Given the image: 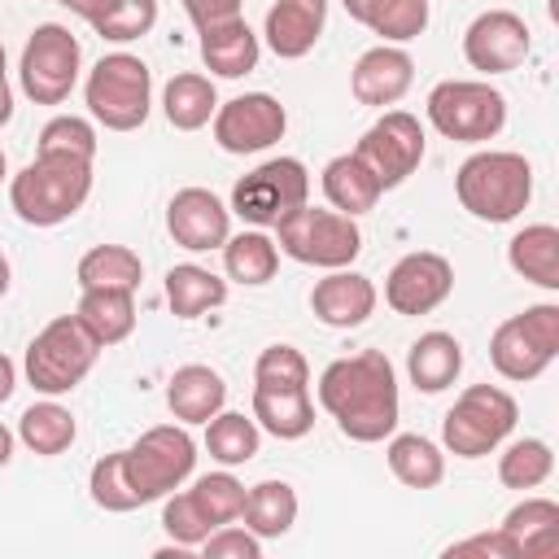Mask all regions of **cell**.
I'll return each mask as SVG.
<instances>
[{
    "label": "cell",
    "instance_id": "cell-1",
    "mask_svg": "<svg viewBox=\"0 0 559 559\" xmlns=\"http://www.w3.org/2000/svg\"><path fill=\"white\" fill-rule=\"evenodd\" d=\"M319 406L349 441H384L397 428V371L380 349L336 358L319 376Z\"/></svg>",
    "mask_w": 559,
    "mask_h": 559
},
{
    "label": "cell",
    "instance_id": "cell-2",
    "mask_svg": "<svg viewBox=\"0 0 559 559\" xmlns=\"http://www.w3.org/2000/svg\"><path fill=\"white\" fill-rule=\"evenodd\" d=\"M87 197H92V162L79 157L35 153V162H26L9 183V205L26 227L66 223L83 210Z\"/></svg>",
    "mask_w": 559,
    "mask_h": 559
},
{
    "label": "cell",
    "instance_id": "cell-3",
    "mask_svg": "<svg viewBox=\"0 0 559 559\" xmlns=\"http://www.w3.org/2000/svg\"><path fill=\"white\" fill-rule=\"evenodd\" d=\"M459 205L480 223H511L533 197V166L511 148H480L454 170Z\"/></svg>",
    "mask_w": 559,
    "mask_h": 559
},
{
    "label": "cell",
    "instance_id": "cell-4",
    "mask_svg": "<svg viewBox=\"0 0 559 559\" xmlns=\"http://www.w3.org/2000/svg\"><path fill=\"white\" fill-rule=\"evenodd\" d=\"M83 100H87V114L105 131H135V127H144V118L153 109V74L140 57L109 52L92 66V74L83 83Z\"/></svg>",
    "mask_w": 559,
    "mask_h": 559
},
{
    "label": "cell",
    "instance_id": "cell-5",
    "mask_svg": "<svg viewBox=\"0 0 559 559\" xmlns=\"http://www.w3.org/2000/svg\"><path fill=\"white\" fill-rule=\"evenodd\" d=\"M275 245L301 266H323L341 271L362 253V231L349 214L319 210V205H297L275 223Z\"/></svg>",
    "mask_w": 559,
    "mask_h": 559
},
{
    "label": "cell",
    "instance_id": "cell-6",
    "mask_svg": "<svg viewBox=\"0 0 559 559\" xmlns=\"http://www.w3.org/2000/svg\"><path fill=\"white\" fill-rule=\"evenodd\" d=\"M96 354H100L96 336L74 314H61V319L44 323L35 332V341L26 345V380L35 393L61 397L83 384V376L96 367Z\"/></svg>",
    "mask_w": 559,
    "mask_h": 559
},
{
    "label": "cell",
    "instance_id": "cell-7",
    "mask_svg": "<svg viewBox=\"0 0 559 559\" xmlns=\"http://www.w3.org/2000/svg\"><path fill=\"white\" fill-rule=\"evenodd\" d=\"M559 354V306L537 301L511 319H502L489 336V362L502 380H537Z\"/></svg>",
    "mask_w": 559,
    "mask_h": 559
},
{
    "label": "cell",
    "instance_id": "cell-8",
    "mask_svg": "<svg viewBox=\"0 0 559 559\" xmlns=\"http://www.w3.org/2000/svg\"><path fill=\"white\" fill-rule=\"evenodd\" d=\"M520 419V406L507 389L498 384H472L459 393V402L441 419V441L459 459H485L498 450Z\"/></svg>",
    "mask_w": 559,
    "mask_h": 559
},
{
    "label": "cell",
    "instance_id": "cell-9",
    "mask_svg": "<svg viewBox=\"0 0 559 559\" xmlns=\"http://www.w3.org/2000/svg\"><path fill=\"white\" fill-rule=\"evenodd\" d=\"M428 122L454 144H485L507 127V96L485 79H445L428 92Z\"/></svg>",
    "mask_w": 559,
    "mask_h": 559
},
{
    "label": "cell",
    "instance_id": "cell-10",
    "mask_svg": "<svg viewBox=\"0 0 559 559\" xmlns=\"http://www.w3.org/2000/svg\"><path fill=\"white\" fill-rule=\"evenodd\" d=\"M122 467H127V480L144 502H157L166 498L170 489H179L192 467H197V441L188 437L183 424H157L148 432H140L135 445L122 450Z\"/></svg>",
    "mask_w": 559,
    "mask_h": 559
},
{
    "label": "cell",
    "instance_id": "cell-11",
    "mask_svg": "<svg viewBox=\"0 0 559 559\" xmlns=\"http://www.w3.org/2000/svg\"><path fill=\"white\" fill-rule=\"evenodd\" d=\"M79 70H83V48L70 35V26L44 22V26L31 31V39L22 48V61H17V79H22V92L35 105H61L74 92Z\"/></svg>",
    "mask_w": 559,
    "mask_h": 559
},
{
    "label": "cell",
    "instance_id": "cell-12",
    "mask_svg": "<svg viewBox=\"0 0 559 559\" xmlns=\"http://www.w3.org/2000/svg\"><path fill=\"white\" fill-rule=\"evenodd\" d=\"M306 197H310V170L297 157H271L236 179L227 210L249 227H275L288 210L306 205Z\"/></svg>",
    "mask_w": 559,
    "mask_h": 559
},
{
    "label": "cell",
    "instance_id": "cell-13",
    "mask_svg": "<svg viewBox=\"0 0 559 559\" xmlns=\"http://www.w3.org/2000/svg\"><path fill=\"white\" fill-rule=\"evenodd\" d=\"M354 157L376 175L380 192L406 183L424 162V127H419V118L406 114V109H384L362 131V140L354 144Z\"/></svg>",
    "mask_w": 559,
    "mask_h": 559
},
{
    "label": "cell",
    "instance_id": "cell-14",
    "mask_svg": "<svg viewBox=\"0 0 559 559\" xmlns=\"http://www.w3.org/2000/svg\"><path fill=\"white\" fill-rule=\"evenodd\" d=\"M214 144L223 153H262L288 131V114L271 92H245L214 109Z\"/></svg>",
    "mask_w": 559,
    "mask_h": 559
},
{
    "label": "cell",
    "instance_id": "cell-15",
    "mask_svg": "<svg viewBox=\"0 0 559 559\" xmlns=\"http://www.w3.org/2000/svg\"><path fill=\"white\" fill-rule=\"evenodd\" d=\"M533 39H528V22L511 9H489L480 17H472V26L463 31V57L472 70L480 74H511L524 66Z\"/></svg>",
    "mask_w": 559,
    "mask_h": 559
},
{
    "label": "cell",
    "instance_id": "cell-16",
    "mask_svg": "<svg viewBox=\"0 0 559 559\" xmlns=\"http://www.w3.org/2000/svg\"><path fill=\"white\" fill-rule=\"evenodd\" d=\"M450 293H454V266H450V258H441L432 249H415V253L397 258L384 280V301L393 314H428Z\"/></svg>",
    "mask_w": 559,
    "mask_h": 559
},
{
    "label": "cell",
    "instance_id": "cell-17",
    "mask_svg": "<svg viewBox=\"0 0 559 559\" xmlns=\"http://www.w3.org/2000/svg\"><path fill=\"white\" fill-rule=\"evenodd\" d=\"M166 231L188 253L223 249L231 236V210L210 188H179L166 205Z\"/></svg>",
    "mask_w": 559,
    "mask_h": 559
},
{
    "label": "cell",
    "instance_id": "cell-18",
    "mask_svg": "<svg viewBox=\"0 0 559 559\" xmlns=\"http://www.w3.org/2000/svg\"><path fill=\"white\" fill-rule=\"evenodd\" d=\"M415 83V61L406 48L397 44H376L367 48L354 70H349V92L358 105H371V109H384V105H397Z\"/></svg>",
    "mask_w": 559,
    "mask_h": 559
},
{
    "label": "cell",
    "instance_id": "cell-19",
    "mask_svg": "<svg viewBox=\"0 0 559 559\" xmlns=\"http://www.w3.org/2000/svg\"><path fill=\"white\" fill-rule=\"evenodd\" d=\"M376 297H380V293H376V284H371L367 275L341 266V271H328V275L310 288V310H314L319 323L345 332V328H362V323L371 319Z\"/></svg>",
    "mask_w": 559,
    "mask_h": 559
},
{
    "label": "cell",
    "instance_id": "cell-20",
    "mask_svg": "<svg viewBox=\"0 0 559 559\" xmlns=\"http://www.w3.org/2000/svg\"><path fill=\"white\" fill-rule=\"evenodd\" d=\"M323 22H328V0H275L266 9L262 35L280 61H297L319 44Z\"/></svg>",
    "mask_w": 559,
    "mask_h": 559
},
{
    "label": "cell",
    "instance_id": "cell-21",
    "mask_svg": "<svg viewBox=\"0 0 559 559\" xmlns=\"http://www.w3.org/2000/svg\"><path fill=\"white\" fill-rule=\"evenodd\" d=\"M197 35H201L197 48H201V61H205L210 74H218V79H245L249 70H258L262 44H258V35L249 31L245 17L197 26Z\"/></svg>",
    "mask_w": 559,
    "mask_h": 559
},
{
    "label": "cell",
    "instance_id": "cell-22",
    "mask_svg": "<svg viewBox=\"0 0 559 559\" xmlns=\"http://www.w3.org/2000/svg\"><path fill=\"white\" fill-rule=\"evenodd\" d=\"M227 402V384L214 367H201V362H188L170 376L166 384V406L179 424H205L210 415H218Z\"/></svg>",
    "mask_w": 559,
    "mask_h": 559
},
{
    "label": "cell",
    "instance_id": "cell-23",
    "mask_svg": "<svg viewBox=\"0 0 559 559\" xmlns=\"http://www.w3.org/2000/svg\"><path fill=\"white\" fill-rule=\"evenodd\" d=\"M253 424L280 441H297L314 428V397L310 384L297 389H262L253 384Z\"/></svg>",
    "mask_w": 559,
    "mask_h": 559
},
{
    "label": "cell",
    "instance_id": "cell-24",
    "mask_svg": "<svg viewBox=\"0 0 559 559\" xmlns=\"http://www.w3.org/2000/svg\"><path fill=\"white\" fill-rule=\"evenodd\" d=\"M507 262L528 284H537L546 293H559V227L555 223H528L524 231L511 236Z\"/></svg>",
    "mask_w": 559,
    "mask_h": 559
},
{
    "label": "cell",
    "instance_id": "cell-25",
    "mask_svg": "<svg viewBox=\"0 0 559 559\" xmlns=\"http://www.w3.org/2000/svg\"><path fill=\"white\" fill-rule=\"evenodd\" d=\"M74 319L96 336V345H118L135 332V293L127 288H83Z\"/></svg>",
    "mask_w": 559,
    "mask_h": 559
},
{
    "label": "cell",
    "instance_id": "cell-26",
    "mask_svg": "<svg viewBox=\"0 0 559 559\" xmlns=\"http://www.w3.org/2000/svg\"><path fill=\"white\" fill-rule=\"evenodd\" d=\"M498 528L511 533V542L520 546V559H550L559 550V502L524 498L502 515Z\"/></svg>",
    "mask_w": 559,
    "mask_h": 559
},
{
    "label": "cell",
    "instance_id": "cell-27",
    "mask_svg": "<svg viewBox=\"0 0 559 559\" xmlns=\"http://www.w3.org/2000/svg\"><path fill=\"white\" fill-rule=\"evenodd\" d=\"M463 371V345L450 332H424L406 349V376L419 393H441L459 380Z\"/></svg>",
    "mask_w": 559,
    "mask_h": 559
},
{
    "label": "cell",
    "instance_id": "cell-28",
    "mask_svg": "<svg viewBox=\"0 0 559 559\" xmlns=\"http://www.w3.org/2000/svg\"><path fill=\"white\" fill-rule=\"evenodd\" d=\"M227 301V280H218L210 266L179 262L166 271V306L175 319H201L205 310H218Z\"/></svg>",
    "mask_w": 559,
    "mask_h": 559
},
{
    "label": "cell",
    "instance_id": "cell-29",
    "mask_svg": "<svg viewBox=\"0 0 559 559\" xmlns=\"http://www.w3.org/2000/svg\"><path fill=\"white\" fill-rule=\"evenodd\" d=\"M389 472L406 485V489H437L445 480V454L437 441L419 437V432H389Z\"/></svg>",
    "mask_w": 559,
    "mask_h": 559
},
{
    "label": "cell",
    "instance_id": "cell-30",
    "mask_svg": "<svg viewBox=\"0 0 559 559\" xmlns=\"http://www.w3.org/2000/svg\"><path fill=\"white\" fill-rule=\"evenodd\" d=\"M214 109H218L214 79H205L197 70H183L162 87V114L175 131H201L214 118Z\"/></svg>",
    "mask_w": 559,
    "mask_h": 559
},
{
    "label": "cell",
    "instance_id": "cell-31",
    "mask_svg": "<svg viewBox=\"0 0 559 559\" xmlns=\"http://www.w3.org/2000/svg\"><path fill=\"white\" fill-rule=\"evenodd\" d=\"M323 197L332 201L336 214L358 218V214L376 210L380 183H376V175H371L354 153H341V157H332V162L323 166Z\"/></svg>",
    "mask_w": 559,
    "mask_h": 559
},
{
    "label": "cell",
    "instance_id": "cell-32",
    "mask_svg": "<svg viewBox=\"0 0 559 559\" xmlns=\"http://www.w3.org/2000/svg\"><path fill=\"white\" fill-rule=\"evenodd\" d=\"M245 528L253 537H284L293 524H297V493L288 480H258L249 493H245V511H240Z\"/></svg>",
    "mask_w": 559,
    "mask_h": 559
},
{
    "label": "cell",
    "instance_id": "cell-33",
    "mask_svg": "<svg viewBox=\"0 0 559 559\" xmlns=\"http://www.w3.org/2000/svg\"><path fill=\"white\" fill-rule=\"evenodd\" d=\"M223 266H227V280H236V284H249V288L271 284L280 271V245L262 227H249L240 236H227Z\"/></svg>",
    "mask_w": 559,
    "mask_h": 559
},
{
    "label": "cell",
    "instance_id": "cell-34",
    "mask_svg": "<svg viewBox=\"0 0 559 559\" xmlns=\"http://www.w3.org/2000/svg\"><path fill=\"white\" fill-rule=\"evenodd\" d=\"M74 280H79V288H127V293H135L140 280H144V262L127 245H96L79 258Z\"/></svg>",
    "mask_w": 559,
    "mask_h": 559
},
{
    "label": "cell",
    "instance_id": "cell-35",
    "mask_svg": "<svg viewBox=\"0 0 559 559\" xmlns=\"http://www.w3.org/2000/svg\"><path fill=\"white\" fill-rule=\"evenodd\" d=\"M17 437H22L26 450H35V454H44V459H57V454H66V450L74 445L79 424H74V415H70L61 402L48 397V402H35V406L22 411Z\"/></svg>",
    "mask_w": 559,
    "mask_h": 559
},
{
    "label": "cell",
    "instance_id": "cell-36",
    "mask_svg": "<svg viewBox=\"0 0 559 559\" xmlns=\"http://www.w3.org/2000/svg\"><path fill=\"white\" fill-rule=\"evenodd\" d=\"M258 445H262V428L253 424V415L218 411V415L205 419V450H210L214 463L240 467V463H249L258 454Z\"/></svg>",
    "mask_w": 559,
    "mask_h": 559
},
{
    "label": "cell",
    "instance_id": "cell-37",
    "mask_svg": "<svg viewBox=\"0 0 559 559\" xmlns=\"http://www.w3.org/2000/svg\"><path fill=\"white\" fill-rule=\"evenodd\" d=\"M550 472H555V450H550L542 437H520V441H511V445L502 450V459H498V480H502L507 489H520V493L546 485Z\"/></svg>",
    "mask_w": 559,
    "mask_h": 559
},
{
    "label": "cell",
    "instance_id": "cell-38",
    "mask_svg": "<svg viewBox=\"0 0 559 559\" xmlns=\"http://www.w3.org/2000/svg\"><path fill=\"white\" fill-rule=\"evenodd\" d=\"M157 26V0H100L92 13V31L109 44H131L144 39Z\"/></svg>",
    "mask_w": 559,
    "mask_h": 559
},
{
    "label": "cell",
    "instance_id": "cell-39",
    "mask_svg": "<svg viewBox=\"0 0 559 559\" xmlns=\"http://www.w3.org/2000/svg\"><path fill=\"white\" fill-rule=\"evenodd\" d=\"M192 502L201 507V515L218 528V524H231V520H240V511H245V485L231 476V472H205V476H197L192 480Z\"/></svg>",
    "mask_w": 559,
    "mask_h": 559
},
{
    "label": "cell",
    "instance_id": "cell-40",
    "mask_svg": "<svg viewBox=\"0 0 559 559\" xmlns=\"http://www.w3.org/2000/svg\"><path fill=\"white\" fill-rule=\"evenodd\" d=\"M39 153H52V157H79V162H92L96 157V127L79 114H57L44 122L39 131Z\"/></svg>",
    "mask_w": 559,
    "mask_h": 559
},
{
    "label": "cell",
    "instance_id": "cell-41",
    "mask_svg": "<svg viewBox=\"0 0 559 559\" xmlns=\"http://www.w3.org/2000/svg\"><path fill=\"white\" fill-rule=\"evenodd\" d=\"M87 489H92V502L100 511H118L122 515V511H135L140 507V498H135V489L127 480V467H122V450H114V454H105V459L92 463Z\"/></svg>",
    "mask_w": 559,
    "mask_h": 559
},
{
    "label": "cell",
    "instance_id": "cell-42",
    "mask_svg": "<svg viewBox=\"0 0 559 559\" xmlns=\"http://www.w3.org/2000/svg\"><path fill=\"white\" fill-rule=\"evenodd\" d=\"M367 26L384 44H406V39L424 35V26H428V0H376Z\"/></svg>",
    "mask_w": 559,
    "mask_h": 559
},
{
    "label": "cell",
    "instance_id": "cell-43",
    "mask_svg": "<svg viewBox=\"0 0 559 559\" xmlns=\"http://www.w3.org/2000/svg\"><path fill=\"white\" fill-rule=\"evenodd\" d=\"M253 384L262 389H297L310 384V362L297 345H266L253 362Z\"/></svg>",
    "mask_w": 559,
    "mask_h": 559
},
{
    "label": "cell",
    "instance_id": "cell-44",
    "mask_svg": "<svg viewBox=\"0 0 559 559\" xmlns=\"http://www.w3.org/2000/svg\"><path fill=\"white\" fill-rule=\"evenodd\" d=\"M162 528L170 533V542L175 546H183V550H192V546H201L210 533H214V524L201 515V507L192 502V493L183 489V493H166L162 498Z\"/></svg>",
    "mask_w": 559,
    "mask_h": 559
},
{
    "label": "cell",
    "instance_id": "cell-45",
    "mask_svg": "<svg viewBox=\"0 0 559 559\" xmlns=\"http://www.w3.org/2000/svg\"><path fill=\"white\" fill-rule=\"evenodd\" d=\"M205 559H262V537H253L249 528L236 524H218L205 542H201Z\"/></svg>",
    "mask_w": 559,
    "mask_h": 559
},
{
    "label": "cell",
    "instance_id": "cell-46",
    "mask_svg": "<svg viewBox=\"0 0 559 559\" xmlns=\"http://www.w3.org/2000/svg\"><path fill=\"white\" fill-rule=\"evenodd\" d=\"M520 559V546L511 542V533L493 528V533H472L454 546H445V559Z\"/></svg>",
    "mask_w": 559,
    "mask_h": 559
},
{
    "label": "cell",
    "instance_id": "cell-47",
    "mask_svg": "<svg viewBox=\"0 0 559 559\" xmlns=\"http://www.w3.org/2000/svg\"><path fill=\"white\" fill-rule=\"evenodd\" d=\"M245 0H183V13L192 17V26H210V22H227L240 17Z\"/></svg>",
    "mask_w": 559,
    "mask_h": 559
},
{
    "label": "cell",
    "instance_id": "cell-48",
    "mask_svg": "<svg viewBox=\"0 0 559 559\" xmlns=\"http://www.w3.org/2000/svg\"><path fill=\"white\" fill-rule=\"evenodd\" d=\"M13 389H17V367H13V358L0 354V402H9Z\"/></svg>",
    "mask_w": 559,
    "mask_h": 559
},
{
    "label": "cell",
    "instance_id": "cell-49",
    "mask_svg": "<svg viewBox=\"0 0 559 559\" xmlns=\"http://www.w3.org/2000/svg\"><path fill=\"white\" fill-rule=\"evenodd\" d=\"M13 122V87H9V79H0V127H9Z\"/></svg>",
    "mask_w": 559,
    "mask_h": 559
},
{
    "label": "cell",
    "instance_id": "cell-50",
    "mask_svg": "<svg viewBox=\"0 0 559 559\" xmlns=\"http://www.w3.org/2000/svg\"><path fill=\"white\" fill-rule=\"evenodd\" d=\"M345 4V13L354 17V22H362L367 26V17H371V9H376V0H341Z\"/></svg>",
    "mask_w": 559,
    "mask_h": 559
},
{
    "label": "cell",
    "instance_id": "cell-51",
    "mask_svg": "<svg viewBox=\"0 0 559 559\" xmlns=\"http://www.w3.org/2000/svg\"><path fill=\"white\" fill-rule=\"evenodd\" d=\"M57 4H66V9H70V13H79V17H83V22H92V13H96V9H100V0H57Z\"/></svg>",
    "mask_w": 559,
    "mask_h": 559
},
{
    "label": "cell",
    "instance_id": "cell-52",
    "mask_svg": "<svg viewBox=\"0 0 559 559\" xmlns=\"http://www.w3.org/2000/svg\"><path fill=\"white\" fill-rule=\"evenodd\" d=\"M13 441H17V437H13V432H9L4 424H0V467H4L9 459H13Z\"/></svg>",
    "mask_w": 559,
    "mask_h": 559
},
{
    "label": "cell",
    "instance_id": "cell-53",
    "mask_svg": "<svg viewBox=\"0 0 559 559\" xmlns=\"http://www.w3.org/2000/svg\"><path fill=\"white\" fill-rule=\"evenodd\" d=\"M9 280H13V271H9V258L0 253V297L9 293Z\"/></svg>",
    "mask_w": 559,
    "mask_h": 559
},
{
    "label": "cell",
    "instance_id": "cell-54",
    "mask_svg": "<svg viewBox=\"0 0 559 559\" xmlns=\"http://www.w3.org/2000/svg\"><path fill=\"white\" fill-rule=\"evenodd\" d=\"M9 175V162H4V148H0V179Z\"/></svg>",
    "mask_w": 559,
    "mask_h": 559
},
{
    "label": "cell",
    "instance_id": "cell-55",
    "mask_svg": "<svg viewBox=\"0 0 559 559\" xmlns=\"http://www.w3.org/2000/svg\"><path fill=\"white\" fill-rule=\"evenodd\" d=\"M0 79H4V44H0Z\"/></svg>",
    "mask_w": 559,
    "mask_h": 559
}]
</instances>
